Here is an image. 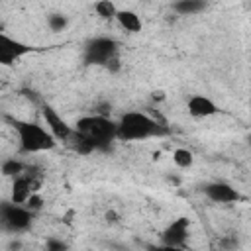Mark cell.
<instances>
[{"mask_svg":"<svg viewBox=\"0 0 251 251\" xmlns=\"http://www.w3.org/2000/svg\"><path fill=\"white\" fill-rule=\"evenodd\" d=\"M169 133V127L157 118L145 112H126L116 122V139L118 141H143L153 137H163Z\"/></svg>","mask_w":251,"mask_h":251,"instance_id":"1","label":"cell"},{"mask_svg":"<svg viewBox=\"0 0 251 251\" xmlns=\"http://www.w3.org/2000/svg\"><path fill=\"white\" fill-rule=\"evenodd\" d=\"M8 122H10V126L14 127L16 135H18V143H20L22 153H27V155L47 153V151L57 147L55 137L41 124L27 122V120H18V118H8Z\"/></svg>","mask_w":251,"mask_h":251,"instance_id":"2","label":"cell"},{"mask_svg":"<svg viewBox=\"0 0 251 251\" xmlns=\"http://www.w3.org/2000/svg\"><path fill=\"white\" fill-rule=\"evenodd\" d=\"M75 129L84 135L96 149H108L116 139V122L106 114H88L76 120Z\"/></svg>","mask_w":251,"mask_h":251,"instance_id":"3","label":"cell"},{"mask_svg":"<svg viewBox=\"0 0 251 251\" xmlns=\"http://www.w3.org/2000/svg\"><path fill=\"white\" fill-rule=\"evenodd\" d=\"M118 51H120V45L114 37H106V35L94 37L84 47V63L108 67L112 61L118 59Z\"/></svg>","mask_w":251,"mask_h":251,"instance_id":"4","label":"cell"},{"mask_svg":"<svg viewBox=\"0 0 251 251\" xmlns=\"http://www.w3.org/2000/svg\"><path fill=\"white\" fill-rule=\"evenodd\" d=\"M33 212H29L25 206L14 204V202H2L0 204V227L10 233H22L31 226Z\"/></svg>","mask_w":251,"mask_h":251,"instance_id":"5","label":"cell"},{"mask_svg":"<svg viewBox=\"0 0 251 251\" xmlns=\"http://www.w3.org/2000/svg\"><path fill=\"white\" fill-rule=\"evenodd\" d=\"M41 116H43V122H45V126H47V131L55 137L57 143H65V141L73 135L75 127H73L53 106L43 104V106H41Z\"/></svg>","mask_w":251,"mask_h":251,"instance_id":"6","label":"cell"},{"mask_svg":"<svg viewBox=\"0 0 251 251\" xmlns=\"http://www.w3.org/2000/svg\"><path fill=\"white\" fill-rule=\"evenodd\" d=\"M33 49L16 39V37H10L8 33L0 31V65L2 67H12L14 63H18L20 59H24L25 55H29Z\"/></svg>","mask_w":251,"mask_h":251,"instance_id":"7","label":"cell"},{"mask_svg":"<svg viewBox=\"0 0 251 251\" xmlns=\"http://www.w3.org/2000/svg\"><path fill=\"white\" fill-rule=\"evenodd\" d=\"M39 182L33 178V175L25 173L12 178V188H10V202L14 204H20V206H25V202L29 200V196L33 192H39Z\"/></svg>","mask_w":251,"mask_h":251,"instance_id":"8","label":"cell"},{"mask_svg":"<svg viewBox=\"0 0 251 251\" xmlns=\"http://www.w3.org/2000/svg\"><path fill=\"white\" fill-rule=\"evenodd\" d=\"M202 192L208 200L216 202V204H233L241 198V194L237 192V188H233L231 184L224 182V180H212L206 182L202 186Z\"/></svg>","mask_w":251,"mask_h":251,"instance_id":"9","label":"cell"},{"mask_svg":"<svg viewBox=\"0 0 251 251\" xmlns=\"http://www.w3.org/2000/svg\"><path fill=\"white\" fill-rule=\"evenodd\" d=\"M188 229H190L188 218H176L161 233V243L173 245V247H184V243L188 239Z\"/></svg>","mask_w":251,"mask_h":251,"instance_id":"10","label":"cell"},{"mask_svg":"<svg viewBox=\"0 0 251 251\" xmlns=\"http://www.w3.org/2000/svg\"><path fill=\"white\" fill-rule=\"evenodd\" d=\"M186 110L196 120H206V118H212V116L218 114L216 102L212 98L204 96V94H192L186 102Z\"/></svg>","mask_w":251,"mask_h":251,"instance_id":"11","label":"cell"},{"mask_svg":"<svg viewBox=\"0 0 251 251\" xmlns=\"http://www.w3.org/2000/svg\"><path fill=\"white\" fill-rule=\"evenodd\" d=\"M114 20H116L118 25H120L122 29H126L127 33H137V31H141V25H143V22H141V18L137 16V12H133V10H124V8H118V14H116Z\"/></svg>","mask_w":251,"mask_h":251,"instance_id":"12","label":"cell"},{"mask_svg":"<svg viewBox=\"0 0 251 251\" xmlns=\"http://www.w3.org/2000/svg\"><path fill=\"white\" fill-rule=\"evenodd\" d=\"M65 145H69V149L71 151H75L76 155H90V153H94L96 151V147L84 137V135H80L76 129L73 131V135L65 141Z\"/></svg>","mask_w":251,"mask_h":251,"instance_id":"13","label":"cell"},{"mask_svg":"<svg viewBox=\"0 0 251 251\" xmlns=\"http://www.w3.org/2000/svg\"><path fill=\"white\" fill-rule=\"evenodd\" d=\"M173 10L180 16H192V14H198V12L204 10V2H200V0H180V2L173 4Z\"/></svg>","mask_w":251,"mask_h":251,"instance_id":"14","label":"cell"},{"mask_svg":"<svg viewBox=\"0 0 251 251\" xmlns=\"http://www.w3.org/2000/svg\"><path fill=\"white\" fill-rule=\"evenodd\" d=\"M171 157H173V163H175L178 169H190L192 163H194V155H192V151L186 149V147H176Z\"/></svg>","mask_w":251,"mask_h":251,"instance_id":"15","label":"cell"},{"mask_svg":"<svg viewBox=\"0 0 251 251\" xmlns=\"http://www.w3.org/2000/svg\"><path fill=\"white\" fill-rule=\"evenodd\" d=\"M94 12L102 18V20H114L116 14H118V6L110 0H100L94 4Z\"/></svg>","mask_w":251,"mask_h":251,"instance_id":"16","label":"cell"},{"mask_svg":"<svg viewBox=\"0 0 251 251\" xmlns=\"http://www.w3.org/2000/svg\"><path fill=\"white\" fill-rule=\"evenodd\" d=\"M24 171H25V165H24L22 161L6 159V161L2 163V175H4V176H12V178H16V176L24 175Z\"/></svg>","mask_w":251,"mask_h":251,"instance_id":"17","label":"cell"},{"mask_svg":"<svg viewBox=\"0 0 251 251\" xmlns=\"http://www.w3.org/2000/svg\"><path fill=\"white\" fill-rule=\"evenodd\" d=\"M47 25H49L51 31L59 33V31H63V29L69 25V20H67L65 14H51V16L47 18Z\"/></svg>","mask_w":251,"mask_h":251,"instance_id":"18","label":"cell"},{"mask_svg":"<svg viewBox=\"0 0 251 251\" xmlns=\"http://www.w3.org/2000/svg\"><path fill=\"white\" fill-rule=\"evenodd\" d=\"M25 208H27L29 212L41 210V208H43V198H41V194H39V192H33V194L29 196V200L25 202Z\"/></svg>","mask_w":251,"mask_h":251,"instance_id":"19","label":"cell"},{"mask_svg":"<svg viewBox=\"0 0 251 251\" xmlns=\"http://www.w3.org/2000/svg\"><path fill=\"white\" fill-rule=\"evenodd\" d=\"M47 251H67V243L63 239L49 237L47 239Z\"/></svg>","mask_w":251,"mask_h":251,"instance_id":"20","label":"cell"},{"mask_svg":"<svg viewBox=\"0 0 251 251\" xmlns=\"http://www.w3.org/2000/svg\"><path fill=\"white\" fill-rule=\"evenodd\" d=\"M145 249L147 251H186L184 247H173V245H163V243H159V245L149 243V245H145Z\"/></svg>","mask_w":251,"mask_h":251,"instance_id":"21","label":"cell"},{"mask_svg":"<svg viewBox=\"0 0 251 251\" xmlns=\"http://www.w3.org/2000/svg\"><path fill=\"white\" fill-rule=\"evenodd\" d=\"M151 98H153V100H163V98H165V92H163V90H155Z\"/></svg>","mask_w":251,"mask_h":251,"instance_id":"22","label":"cell"}]
</instances>
